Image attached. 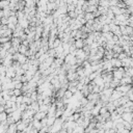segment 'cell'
<instances>
[{
  "label": "cell",
  "instance_id": "1",
  "mask_svg": "<svg viewBox=\"0 0 133 133\" xmlns=\"http://www.w3.org/2000/svg\"><path fill=\"white\" fill-rule=\"evenodd\" d=\"M11 43H12V47H14L18 51V49H19V47H20V45H21L22 42H21L20 38H12Z\"/></svg>",
  "mask_w": 133,
  "mask_h": 133
},
{
  "label": "cell",
  "instance_id": "2",
  "mask_svg": "<svg viewBox=\"0 0 133 133\" xmlns=\"http://www.w3.org/2000/svg\"><path fill=\"white\" fill-rule=\"evenodd\" d=\"M16 125H17V131H24L26 129V127L28 126L27 124H26L25 122H23L22 120L16 122Z\"/></svg>",
  "mask_w": 133,
  "mask_h": 133
},
{
  "label": "cell",
  "instance_id": "3",
  "mask_svg": "<svg viewBox=\"0 0 133 133\" xmlns=\"http://www.w3.org/2000/svg\"><path fill=\"white\" fill-rule=\"evenodd\" d=\"M121 117H122V119L124 121L128 122V123H131L133 121V113L132 112H124Z\"/></svg>",
  "mask_w": 133,
  "mask_h": 133
},
{
  "label": "cell",
  "instance_id": "4",
  "mask_svg": "<svg viewBox=\"0 0 133 133\" xmlns=\"http://www.w3.org/2000/svg\"><path fill=\"white\" fill-rule=\"evenodd\" d=\"M12 117H13V119L15 120V122L20 121L21 118H22V111H21L20 109H16L14 112H12Z\"/></svg>",
  "mask_w": 133,
  "mask_h": 133
},
{
  "label": "cell",
  "instance_id": "5",
  "mask_svg": "<svg viewBox=\"0 0 133 133\" xmlns=\"http://www.w3.org/2000/svg\"><path fill=\"white\" fill-rule=\"evenodd\" d=\"M27 60H28V57H27V56L24 55V54H21V53L18 52V58H17V61H18V63L21 64V65H23V64H25V63H27Z\"/></svg>",
  "mask_w": 133,
  "mask_h": 133
},
{
  "label": "cell",
  "instance_id": "6",
  "mask_svg": "<svg viewBox=\"0 0 133 133\" xmlns=\"http://www.w3.org/2000/svg\"><path fill=\"white\" fill-rule=\"evenodd\" d=\"M110 63H111V66L113 68H121L122 67V60H120L119 58H111L110 59Z\"/></svg>",
  "mask_w": 133,
  "mask_h": 133
},
{
  "label": "cell",
  "instance_id": "7",
  "mask_svg": "<svg viewBox=\"0 0 133 133\" xmlns=\"http://www.w3.org/2000/svg\"><path fill=\"white\" fill-rule=\"evenodd\" d=\"M45 117H47V113L46 112H43V111H37L34 113V116H33V119L34 120H39V121H41L43 118H45Z\"/></svg>",
  "mask_w": 133,
  "mask_h": 133
},
{
  "label": "cell",
  "instance_id": "8",
  "mask_svg": "<svg viewBox=\"0 0 133 133\" xmlns=\"http://www.w3.org/2000/svg\"><path fill=\"white\" fill-rule=\"evenodd\" d=\"M74 46L76 47V49H82L84 47V41L82 39H77V40H75Z\"/></svg>",
  "mask_w": 133,
  "mask_h": 133
},
{
  "label": "cell",
  "instance_id": "9",
  "mask_svg": "<svg viewBox=\"0 0 133 133\" xmlns=\"http://www.w3.org/2000/svg\"><path fill=\"white\" fill-rule=\"evenodd\" d=\"M93 81H94V83H95L96 85H98V86H104V80H103V78H102L101 75L97 76Z\"/></svg>",
  "mask_w": 133,
  "mask_h": 133
},
{
  "label": "cell",
  "instance_id": "10",
  "mask_svg": "<svg viewBox=\"0 0 133 133\" xmlns=\"http://www.w3.org/2000/svg\"><path fill=\"white\" fill-rule=\"evenodd\" d=\"M28 49H29L28 46H25V45H23V44H21L20 47H19V49H18V52L21 53V54H24L25 55V53L28 51Z\"/></svg>",
  "mask_w": 133,
  "mask_h": 133
},
{
  "label": "cell",
  "instance_id": "11",
  "mask_svg": "<svg viewBox=\"0 0 133 133\" xmlns=\"http://www.w3.org/2000/svg\"><path fill=\"white\" fill-rule=\"evenodd\" d=\"M8 6H10V0H0V8L1 10Z\"/></svg>",
  "mask_w": 133,
  "mask_h": 133
},
{
  "label": "cell",
  "instance_id": "12",
  "mask_svg": "<svg viewBox=\"0 0 133 133\" xmlns=\"http://www.w3.org/2000/svg\"><path fill=\"white\" fill-rule=\"evenodd\" d=\"M7 112L4 110V111H2V112H0V123H3V122H6V120H7Z\"/></svg>",
  "mask_w": 133,
  "mask_h": 133
},
{
  "label": "cell",
  "instance_id": "13",
  "mask_svg": "<svg viewBox=\"0 0 133 133\" xmlns=\"http://www.w3.org/2000/svg\"><path fill=\"white\" fill-rule=\"evenodd\" d=\"M8 23H12V24H15L17 25L18 24V18L16 15H13L11 17H8Z\"/></svg>",
  "mask_w": 133,
  "mask_h": 133
},
{
  "label": "cell",
  "instance_id": "14",
  "mask_svg": "<svg viewBox=\"0 0 133 133\" xmlns=\"http://www.w3.org/2000/svg\"><path fill=\"white\" fill-rule=\"evenodd\" d=\"M84 19H85V21H90V20H94V19H95V16H94V13H85V14H84Z\"/></svg>",
  "mask_w": 133,
  "mask_h": 133
},
{
  "label": "cell",
  "instance_id": "15",
  "mask_svg": "<svg viewBox=\"0 0 133 133\" xmlns=\"http://www.w3.org/2000/svg\"><path fill=\"white\" fill-rule=\"evenodd\" d=\"M13 37H0V45H2L4 43H7V42H11Z\"/></svg>",
  "mask_w": 133,
  "mask_h": 133
},
{
  "label": "cell",
  "instance_id": "16",
  "mask_svg": "<svg viewBox=\"0 0 133 133\" xmlns=\"http://www.w3.org/2000/svg\"><path fill=\"white\" fill-rule=\"evenodd\" d=\"M112 52L113 53H121V52H123V49H122V46H120V45H114L113 46V48H112Z\"/></svg>",
  "mask_w": 133,
  "mask_h": 133
},
{
  "label": "cell",
  "instance_id": "17",
  "mask_svg": "<svg viewBox=\"0 0 133 133\" xmlns=\"http://www.w3.org/2000/svg\"><path fill=\"white\" fill-rule=\"evenodd\" d=\"M73 93L72 92H71V91H69V90H66V92H65V95H64V98L65 99H71V98H72V97H73Z\"/></svg>",
  "mask_w": 133,
  "mask_h": 133
},
{
  "label": "cell",
  "instance_id": "18",
  "mask_svg": "<svg viewBox=\"0 0 133 133\" xmlns=\"http://www.w3.org/2000/svg\"><path fill=\"white\" fill-rule=\"evenodd\" d=\"M0 47L3 48V49H4V50H6V51H8V50H10V48L12 47V43H11V42L4 43V44H2V45H0Z\"/></svg>",
  "mask_w": 133,
  "mask_h": 133
},
{
  "label": "cell",
  "instance_id": "19",
  "mask_svg": "<svg viewBox=\"0 0 133 133\" xmlns=\"http://www.w3.org/2000/svg\"><path fill=\"white\" fill-rule=\"evenodd\" d=\"M61 44H63V41H61L60 39H58V38H56L54 40V42H53V48H56V47L60 46Z\"/></svg>",
  "mask_w": 133,
  "mask_h": 133
},
{
  "label": "cell",
  "instance_id": "20",
  "mask_svg": "<svg viewBox=\"0 0 133 133\" xmlns=\"http://www.w3.org/2000/svg\"><path fill=\"white\" fill-rule=\"evenodd\" d=\"M48 109H49V105H46V104H42L40 105V111H43V112H48Z\"/></svg>",
  "mask_w": 133,
  "mask_h": 133
},
{
  "label": "cell",
  "instance_id": "21",
  "mask_svg": "<svg viewBox=\"0 0 133 133\" xmlns=\"http://www.w3.org/2000/svg\"><path fill=\"white\" fill-rule=\"evenodd\" d=\"M14 83H15V88H18V90H22V86H23V83L21 81H15L13 80Z\"/></svg>",
  "mask_w": 133,
  "mask_h": 133
},
{
  "label": "cell",
  "instance_id": "22",
  "mask_svg": "<svg viewBox=\"0 0 133 133\" xmlns=\"http://www.w3.org/2000/svg\"><path fill=\"white\" fill-rule=\"evenodd\" d=\"M128 55H127V53H125V52H121V53H119V55H118V58L120 59V60H123V59H125L126 57H127Z\"/></svg>",
  "mask_w": 133,
  "mask_h": 133
},
{
  "label": "cell",
  "instance_id": "23",
  "mask_svg": "<svg viewBox=\"0 0 133 133\" xmlns=\"http://www.w3.org/2000/svg\"><path fill=\"white\" fill-rule=\"evenodd\" d=\"M13 95H15L16 97H18V96L23 95V93H22L21 90H18V88H14V90H13Z\"/></svg>",
  "mask_w": 133,
  "mask_h": 133
},
{
  "label": "cell",
  "instance_id": "24",
  "mask_svg": "<svg viewBox=\"0 0 133 133\" xmlns=\"http://www.w3.org/2000/svg\"><path fill=\"white\" fill-rule=\"evenodd\" d=\"M0 24H1V25H7L8 24V18L2 17L1 19H0Z\"/></svg>",
  "mask_w": 133,
  "mask_h": 133
},
{
  "label": "cell",
  "instance_id": "25",
  "mask_svg": "<svg viewBox=\"0 0 133 133\" xmlns=\"http://www.w3.org/2000/svg\"><path fill=\"white\" fill-rule=\"evenodd\" d=\"M47 123H48V118L45 117V118H43L41 120V124H42V126H48L47 125Z\"/></svg>",
  "mask_w": 133,
  "mask_h": 133
},
{
  "label": "cell",
  "instance_id": "26",
  "mask_svg": "<svg viewBox=\"0 0 133 133\" xmlns=\"http://www.w3.org/2000/svg\"><path fill=\"white\" fill-rule=\"evenodd\" d=\"M107 111H108V110H107V107H106L105 105H103L102 107L100 108V113H99V114H104L105 112H107Z\"/></svg>",
  "mask_w": 133,
  "mask_h": 133
},
{
  "label": "cell",
  "instance_id": "27",
  "mask_svg": "<svg viewBox=\"0 0 133 133\" xmlns=\"http://www.w3.org/2000/svg\"><path fill=\"white\" fill-rule=\"evenodd\" d=\"M2 17H3V10H1V8H0V19H1Z\"/></svg>",
  "mask_w": 133,
  "mask_h": 133
},
{
  "label": "cell",
  "instance_id": "28",
  "mask_svg": "<svg viewBox=\"0 0 133 133\" xmlns=\"http://www.w3.org/2000/svg\"><path fill=\"white\" fill-rule=\"evenodd\" d=\"M129 100H130V101H132V102H133V94H132V95H131V96H130V97H129Z\"/></svg>",
  "mask_w": 133,
  "mask_h": 133
},
{
  "label": "cell",
  "instance_id": "29",
  "mask_svg": "<svg viewBox=\"0 0 133 133\" xmlns=\"http://www.w3.org/2000/svg\"><path fill=\"white\" fill-rule=\"evenodd\" d=\"M131 78H132V81H133V75H132V76H131Z\"/></svg>",
  "mask_w": 133,
  "mask_h": 133
},
{
  "label": "cell",
  "instance_id": "30",
  "mask_svg": "<svg viewBox=\"0 0 133 133\" xmlns=\"http://www.w3.org/2000/svg\"><path fill=\"white\" fill-rule=\"evenodd\" d=\"M1 59H2V58H1V56H0V61H1Z\"/></svg>",
  "mask_w": 133,
  "mask_h": 133
},
{
  "label": "cell",
  "instance_id": "31",
  "mask_svg": "<svg viewBox=\"0 0 133 133\" xmlns=\"http://www.w3.org/2000/svg\"><path fill=\"white\" fill-rule=\"evenodd\" d=\"M0 66H1V63H0Z\"/></svg>",
  "mask_w": 133,
  "mask_h": 133
},
{
  "label": "cell",
  "instance_id": "32",
  "mask_svg": "<svg viewBox=\"0 0 133 133\" xmlns=\"http://www.w3.org/2000/svg\"><path fill=\"white\" fill-rule=\"evenodd\" d=\"M5 133H6V132H5Z\"/></svg>",
  "mask_w": 133,
  "mask_h": 133
}]
</instances>
